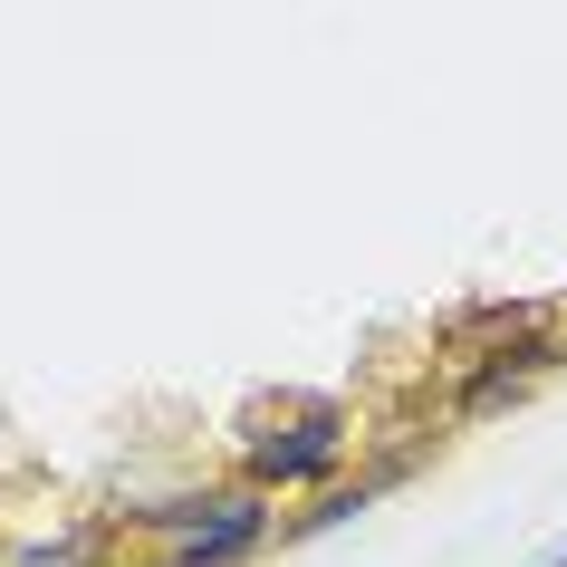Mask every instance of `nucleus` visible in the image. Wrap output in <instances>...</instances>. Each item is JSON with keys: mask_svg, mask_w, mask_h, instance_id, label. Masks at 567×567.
Returning a JSON list of instances; mask_svg holds the SVG:
<instances>
[{"mask_svg": "<svg viewBox=\"0 0 567 567\" xmlns=\"http://www.w3.org/2000/svg\"><path fill=\"white\" fill-rule=\"evenodd\" d=\"M548 365H567V337L548 328V318L509 328L501 347H481V357L452 375V423H481V414H501V404H519V394H529Z\"/></svg>", "mask_w": 567, "mask_h": 567, "instance_id": "f257e3e1", "label": "nucleus"}, {"mask_svg": "<svg viewBox=\"0 0 567 567\" xmlns=\"http://www.w3.org/2000/svg\"><path fill=\"white\" fill-rule=\"evenodd\" d=\"M357 443V423L347 404H299L289 423H269L260 443H250V491H299V481H328Z\"/></svg>", "mask_w": 567, "mask_h": 567, "instance_id": "f03ea898", "label": "nucleus"}, {"mask_svg": "<svg viewBox=\"0 0 567 567\" xmlns=\"http://www.w3.org/2000/svg\"><path fill=\"white\" fill-rule=\"evenodd\" d=\"M404 481H414V452H385V462H375V472H365L357 491H347V481H337V491H318V509H308V519H289V538L347 529V519H365V509L385 501V491H404Z\"/></svg>", "mask_w": 567, "mask_h": 567, "instance_id": "7ed1b4c3", "label": "nucleus"}, {"mask_svg": "<svg viewBox=\"0 0 567 567\" xmlns=\"http://www.w3.org/2000/svg\"><path fill=\"white\" fill-rule=\"evenodd\" d=\"M96 548H106V529H96V519H78V529H49V538L0 548V567H96Z\"/></svg>", "mask_w": 567, "mask_h": 567, "instance_id": "20e7f679", "label": "nucleus"}, {"mask_svg": "<svg viewBox=\"0 0 567 567\" xmlns=\"http://www.w3.org/2000/svg\"><path fill=\"white\" fill-rule=\"evenodd\" d=\"M548 567H567V548H558V558H548Z\"/></svg>", "mask_w": 567, "mask_h": 567, "instance_id": "39448f33", "label": "nucleus"}]
</instances>
